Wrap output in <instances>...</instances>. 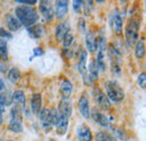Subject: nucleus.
Here are the masks:
<instances>
[{
	"mask_svg": "<svg viewBox=\"0 0 146 141\" xmlns=\"http://www.w3.org/2000/svg\"><path fill=\"white\" fill-rule=\"evenodd\" d=\"M5 20H6L7 27H8V29H9L10 32H17L19 28L21 27L20 21L16 18V16H14V15H11V14L6 15Z\"/></svg>",
	"mask_w": 146,
	"mask_h": 141,
	"instance_id": "nucleus-16",
	"label": "nucleus"
},
{
	"mask_svg": "<svg viewBox=\"0 0 146 141\" xmlns=\"http://www.w3.org/2000/svg\"><path fill=\"white\" fill-rule=\"evenodd\" d=\"M76 134L79 141H92V132L87 124H80L76 128Z\"/></svg>",
	"mask_w": 146,
	"mask_h": 141,
	"instance_id": "nucleus-11",
	"label": "nucleus"
},
{
	"mask_svg": "<svg viewBox=\"0 0 146 141\" xmlns=\"http://www.w3.org/2000/svg\"><path fill=\"white\" fill-rule=\"evenodd\" d=\"M105 88H106V95L109 99V101L118 103L125 99V92L117 82L108 81L105 84Z\"/></svg>",
	"mask_w": 146,
	"mask_h": 141,
	"instance_id": "nucleus-2",
	"label": "nucleus"
},
{
	"mask_svg": "<svg viewBox=\"0 0 146 141\" xmlns=\"http://www.w3.org/2000/svg\"><path fill=\"white\" fill-rule=\"evenodd\" d=\"M86 45L89 52H94L97 49V37L91 30H89L86 35Z\"/></svg>",
	"mask_w": 146,
	"mask_h": 141,
	"instance_id": "nucleus-22",
	"label": "nucleus"
},
{
	"mask_svg": "<svg viewBox=\"0 0 146 141\" xmlns=\"http://www.w3.org/2000/svg\"><path fill=\"white\" fill-rule=\"evenodd\" d=\"M0 141H3V140H2V139H0Z\"/></svg>",
	"mask_w": 146,
	"mask_h": 141,
	"instance_id": "nucleus-38",
	"label": "nucleus"
},
{
	"mask_svg": "<svg viewBox=\"0 0 146 141\" xmlns=\"http://www.w3.org/2000/svg\"><path fill=\"white\" fill-rule=\"evenodd\" d=\"M0 37L1 38H5V39H10V38H13V35L9 32L5 30L3 28H0Z\"/></svg>",
	"mask_w": 146,
	"mask_h": 141,
	"instance_id": "nucleus-33",
	"label": "nucleus"
},
{
	"mask_svg": "<svg viewBox=\"0 0 146 141\" xmlns=\"http://www.w3.org/2000/svg\"><path fill=\"white\" fill-rule=\"evenodd\" d=\"M39 11L42 14V16L45 18L46 20L51 21L53 19L54 16V13H53V7H52V3L51 1H40L39 2Z\"/></svg>",
	"mask_w": 146,
	"mask_h": 141,
	"instance_id": "nucleus-9",
	"label": "nucleus"
},
{
	"mask_svg": "<svg viewBox=\"0 0 146 141\" xmlns=\"http://www.w3.org/2000/svg\"><path fill=\"white\" fill-rule=\"evenodd\" d=\"M135 55L137 58H143L145 56V42L144 39H138L135 44Z\"/></svg>",
	"mask_w": 146,
	"mask_h": 141,
	"instance_id": "nucleus-23",
	"label": "nucleus"
},
{
	"mask_svg": "<svg viewBox=\"0 0 146 141\" xmlns=\"http://www.w3.org/2000/svg\"><path fill=\"white\" fill-rule=\"evenodd\" d=\"M84 5H82V7H84V15H90V9L92 7V1H87V2H83Z\"/></svg>",
	"mask_w": 146,
	"mask_h": 141,
	"instance_id": "nucleus-32",
	"label": "nucleus"
},
{
	"mask_svg": "<svg viewBox=\"0 0 146 141\" xmlns=\"http://www.w3.org/2000/svg\"><path fill=\"white\" fill-rule=\"evenodd\" d=\"M55 16L57 19L62 20L68 15V9H69V1L65 0H60L55 2Z\"/></svg>",
	"mask_w": 146,
	"mask_h": 141,
	"instance_id": "nucleus-12",
	"label": "nucleus"
},
{
	"mask_svg": "<svg viewBox=\"0 0 146 141\" xmlns=\"http://www.w3.org/2000/svg\"><path fill=\"white\" fill-rule=\"evenodd\" d=\"M87 59H88V52L86 49H82L78 58V70L81 73V75H84L87 73Z\"/></svg>",
	"mask_w": 146,
	"mask_h": 141,
	"instance_id": "nucleus-17",
	"label": "nucleus"
},
{
	"mask_svg": "<svg viewBox=\"0 0 146 141\" xmlns=\"http://www.w3.org/2000/svg\"><path fill=\"white\" fill-rule=\"evenodd\" d=\"M19 78H20V72H19L18 69L14 67V69H11V70H9V73H8V80H9L10 83H13V84L17 83L19 81Z\"/></svg>",
	"mask_w": 146,
	"mask_h": 141,
	"instance_id": "nucleus-26",
	"label": "nucleus"
},
{
	"mask_svg": "<svg viewBox=\"0 0 146 141\" xmlns=\"http://www.w3.org/2000/svg\"><path fill=\"white\" fill-rule=\"evenodd\" d=\"M70 29H71V26L69 24V21H64V22H61L56 26V29H55V37L58 42H62L64 36L66 35L68 33H70Z\"/></svg>",
	"mask_w": 146,
	"mask_h": 141,
	"instance_id": "nucleus-13",
	"label": "nucleus"
},
{
	"mask_svg": "<svg viewBox=\"0 0 146 141\" xmlns=\"http://www.w3.org/2000/svg\"><path fill=\"white\" fill-rule=\"evenodd\" d=\"M88 75H89V77H90V80H91L92 82H94V81L98 80L99 70H98V66H97V64H96L94 61L90 62V64H89V72H88Z\"/></svg>",
	"mask_w": 146,
	"mask_h": 141,
	"instance_id": "nucleus-24",
	"label": "nucleus"
},
{
	"mask_svg": "<svg viewBox=\"0 0 146 141\" xmlns=\"http://www.w3.org/2000/svg\"><path fill=\"white\" fill-rule=\"evenodd\" d=\"M16 2L18 3H23V5H28V6H34L36 3V0H16Z\"/></svg>",
	"mask_w": 146,
	"mask_h": 141,
	"instance_id": "nucleus-34",
	"label": "nucleus"
},
{
	"mask_svg": "<svg viewBox=\"0 0 146 141\" xmlns=\"http://www.w3.org/2000/svg\"><path fill=\"white\" fill-rule=\"evenodd\" d=\"M57 111L56 109L50 110V109H44L39 112V119H40V124L44 128V130L46 132H48L50 130H52L53 125H55L56 120H57Z\"/></svg>",
	"mask_w": 146,
	"mask_h": 141,
	"instance_id": "nucleus-4",
	"label": "nucleus"
},
{
	"mask_svg": "<svg viewBox=\"0 0 146 141\" xmlns=\"http://www.w3.org/2000/svg\"><path fill=\"white\" fill-rule=\"evenodd\" d=\"M23 109L15 105L10 111V121H9V129L15 132L20 133L23 130Z\"/></svg>",
	"mask_w": 146,
	"mask_h": 141,
	"instance_id": "nucleus-5",
	"label": "nucleus"
},
{
	"mask_svg": "<svg viewBox=\"0 0 146 141\" xmlns=\"http://www.w3.org/2000/svg\"><path fill=\"white\" fill-rule=\"evenodd\" d=\"M55 127H56V133L58 136H64L66 133V131H68V128H69V119L58 115L57 120H56V123H55Z\"/></svg>",
	"mask_w": 146,
	"mask_h": 141,
	"instance_id": "nucleus-14",
	"label": "nucleus"
},
{
	"mask_svg": "<svg viewBox=\"0 0 146 141\" xmlns=\"http://www.w3.org/2000/svg\"><path fill=\"white\" fill-rule=\"evenodd\" d=\"M0 113H3V107H0Z\"/></svg>",
	"mask_w": 146,
	"mask_h": 141,
	"instance_id": "nucleus-37",
	"label": "nucleus"
},
{
	"mask_svg": "<svg viewBox=\"0 0 146 141\" xmlns=\"http://www.w3.org/2000/svg\"><path fill=\"white\" fill-rule=\"evenodd\" d=\"M8 56V46H7V42L3 39H0V61H5L7 59Z\"/></svg>",
	"mask_w": 146,
	"mask_h": 141,
	"instance_id": "nucleus-27",
	"label": "nucleus"
},
{
	"mask_svg": "<svg viewBox=\"0 0 146 141\" xmlns=\"http://www.w3.org/2000/svg\"><path fill=\"white\" fill-rule=\"evenodd\" d=\"M78 106H79V111H80L81 115L84 119H89L90 118V106H89V100H88V96L86 95V93H83L80 96Z\"/></svg>",
	"mask_w": 146,
	"mask_h": 141,
	"instance_id": "nucleus-8",
	"label": "nucleus"
},
{
	"mask_svg": "<svg viewBox=\"0 0 146 141\" xmlns=\"http://www.w3.org/2000/svg\"><path fill=\"white\" fill-rule=\"evenodd\" d=\"M138 37H139V25L135 19L131 18L127 22L125 28V39L127 46L129 47L134 46L138 42Z\"/></svg>",
	"mask_w": 146,
	"mask_h": 141,
	"instance_id": "nucleus-3",
	"label": "nucleus"
},
{
	"mask_svg": "<svg viewBox=\"0 0 146 141\" xmlns=\"http://www.w3.org/2000/svg\"><path fill=\"white\" fill-rule=\"evenodd\" d=\"M111 19H112L113 28H115L116 33L119 35L121 33V29H123V16H121V14H120V11L118 9H115L112 11Z\"/></svg>",
	"mask_w": 146,
	"mask_h": 141,
	"instance_id": "nucleus-15",
	"label": "nucleus"
},
{
	"mask_svg": "<svg viewBox=\"0 0 146 141\" xmlns=\"http://www.w3.org/2000/svg\"><path fill=\"white\" fill-rule=\"evenodd\" d=\"M92 95H93V99L97 103V105L99 109L106 111L110 107V101L109 99L107 98V95L105 94V92L98 86H94L92 88Z\"/></svg>",
	"mask_w": 146,
	"mask_h": 141,
	"instance_id": "nucleus-6",
	"label": "nucleus"
},
{
	"mask_svg": "<svg viewBox=\"0 0 146 141\" xmlns=\"http://www.w3.org/2000/svg\"><path fill=\"white\" fill-rule=\"evenodd\" d=\"M43 54H44V51H43L42 48H39V47H36V48H34V49H33V56H34V57L42 56Z\"/></svg>",
	"mask_w": 146,
	"mask_h": 141,
	"instance_id": "nucleus-35",
	"label": "nucleus"
},
{
	"mask_svg": "<svg viewBox=\"0 0 146 141\" xmlns=\"http://www.w3.org/2000/svg\"><path fill=\"white\" fill-rule=\"evenodd\" d=\"M42 103H43V99L42 95L39 93H35L32 95L31 99V106H32V111L34 114H38L42 110Z\"/></svg>",
	"mask_w": 146,
	"mask_h": 141,
	"instance_id": "nucleus-18",
	"label": "nucleus"
},
{
	"mask_svg": "<svg viewBox=\"0 0 146 141\" xmlns=\"http://www.w3.org/2000/svg\"><path fill=\"white\" fill-rule=\"evenodd\" d=\"M90 115H91V118L93 119V121L96 123H98L99 125H101L104 128H108L109 127V120H108V118L104 113H101L99 110H97L96 107L90 110Z\"/></svg>",
	"mask_w": 146,
	"mask_h": 141,
	"instance_id": "nucleus-10",
	"label": "nucleus"
},
{
	"mask_svg": "<svg viewBox=\"0 0 146 141\" xmlns=\"http://www.w3.org/2000/svg\"><path fill=\"white\" fill-rule=\"evenodd\" d=\"M56 111H57V114L58 115L70 119V117L72 114V104L69 101V99H62L60 101L58 105H57Z\"/></svg>",
	"mask_w": 146,
	"mask_h": 141,
	"instance_id": "nucleus-7",
	"label": "nucleus"
},
{
	"mask_svg": "<svg viewBox=\"0 0 146 141\" xmlns=\"http://www.w3.org/2000/svg\"><path fill=\"white\" fill-rule=\"evenodd\" d=\"M137 84H138V86H139L141 88H145V85H146V74L144 73V72L139 74V76H138V78H137Z\"/></svg>",
	"mask_w": 146,
	"mask_h": 141,
	"instance_id": "nucleus-30",
	"label": "nucleus"
},
{
	"mask_svg": "<svg viewBox=\"0 0 146 141\" xmlns=\"http://www.w3.org/2000/svg\"><path fill=\"white\" fill-rule=\"evenodd\" d=\"M27 32H28V35L33 38H40L42 36L44 35V32H45V28L43 25H39L36 24L29 28H27Z\"/></svg>",
	"mask_w": 146,
	"mask_h": 141,
	"instance_id": "nucleus-21",
	"label": "nucleus"
},
{
	"mask_svg": "<svg viewBox=\"0 0 146 141\" xmlns=\"http://www.w3.org/2000/svg\"><path fill=\"white\" fill-rule=\"evenodd\" d=\"M73 40H74V37H73L72 33H68L66 35L64 36V38H63L62 43H63V46H64V48H65V49L71 47V45L73 44Z\"/></svg>",
	"mask_w": 146,
	"mask_h": 141,
	"instance_id": "nucleus-28",
	"label": "nucleus"
},
{
	"mask_svg": "<svg viewBox=\"0 0 146 141\" xmlns=\"http://www.w3.org/2000/svg\"><path fill=\"white\" fill-rule=\"evenodd\" d=\"M8 141H13V140H8Z\"/></svg>",
	"mask_w": 146,
	"mask_h": 141,
	"instance_id": "nucleus-39",
	"label": "nucleus"
},
{
	"mask_svg": "<svg viewBox=\"0 0 146 141\" xmlns=\"http://www.w3.org/2000/svg\"><path fill=\"white\" fill-rule=\"evenodd\" d=\"M10 103H11V99H9L7 94L0 93V107L9 105Z\"/></svg>",
	"mask_w": 146,
	"mask_h": 141,
	"instance_id": "nucleus-29",
	"label": "nucleus"
},
{
	"mask_svg": "<svg viewBox=\"0 0 146 141\" xmlns=\"http://www.w3.org/2000/svg\"><path fill=\"white\" fill-rule=\"evenodd\" d=\"M15 14H16V18L20 21L21 26L26 28H29L36 25L39 18L36 9L31 6H19L16 8Z\"/></svg>",
	"mask_w": 146,
	"mask_h": 141,
	"instance_id": "nucleus-1",
	"label": "nucleus"
},
{
	"mask_svg": "<svg viewBox=\"0 0 146 141\" xmlns=\"http://www.w3.org/2000/svg\"><path fill=\"white\" fill-rule=\"evenodd\" d=\"M11 100L15 102V105L19 106L21 109L25 107V104H26V96H25V93L20 90H17L13 93L11 95Z\"/></svg>",
	"mask_w": 146,
	"mask_h": 141,
	"instance_id": "nucleus-19",
	"label": "nucleus"
},
{
	"mask_svg": "<svg viewBox=\"0 0 146 141\" xmlns=\"http://www.w3.org/2000/svg\"><path fill=\"white\" fill-rule=\"evenodd\" d=\"M72 90H73V86H72L71 81H69V80H66V78L62 81L61 86H60V91H61V93H62L63 99H69L70 95H71V93H72Z\"/></svg>",
	"mask_w": 146,
	"mask_h": 141,
	"instance_id": "nucleus-20",
	"label": "nucleus"
},
{
	"mask_svg": "<svg viewBox=\"0 0 146 141\" xmlns=\"http://www.w3.org/2000/svg\"><path fill=\"white\" fill-rule=\"evenodd\" d=\"M5 88V84H3V81L2 80H0V93H1V91Z\"/></svg>",
	"mask_w": 146,
	"mask_h": 141,
	"instance_id": "nucleus-36",
	"label": "nucleus"
},
{
	"mask_svg": "<svg viewBox=\"0 0 146 141\" xmlns=\"http://www.w3.org/2000/svg\"><path fill=\"white\" fill-rule=\"evenodd\" d=\"M82 2H83V1H81V0H74V1H73V9H74V11H75L76 14L81 10V8H82Z\"/></svg>",
	"mask_w": 146,
	"mask_h": 141,
	"instance_id": "nucleus-31",
	"label": "nucleus"
},
{
	"mask_svg": "<svg viewBox=\"0 0 146 141\" xmlns=\"http://www.w3.org/2000/svg\"><path fill=\"white\" fill-rule=\"evenodd\" d=\"M96 141H117V139L107 131H100L96 134Z\"/></svg>",
	"mask_w": 146,
	"mask_h": 141,
	"instance_id": "nucleus-25",
	"label": "nucleus"
}]
</instances>
